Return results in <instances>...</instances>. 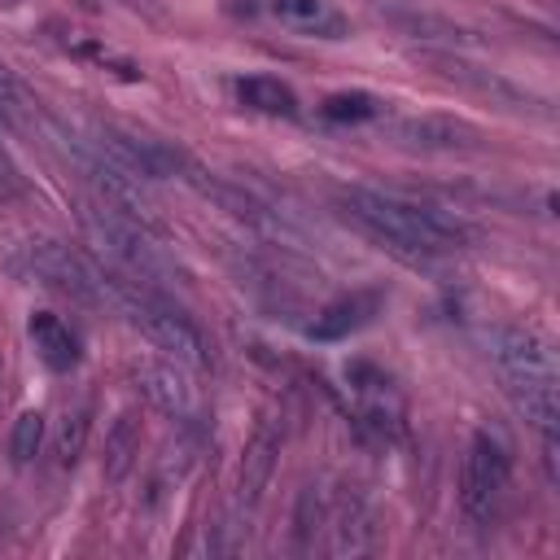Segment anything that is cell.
Wrapping results in <instances>:
<instances>
[{
    "instance_id": "obj_1",
    "label": "cell",
    "mask_w": 560,
    "mask_h": 560,
    "mask_svg": "<svg viewBox=\"0 0 560 560\" xmlns=\"http://www.w3.org/2000/svg\"><path fill=\"white\" fill-rule=\"evenodd\" d=\"M341 206L372 241H381L389 254H398L416 267L438 254H455L472 241V228L455 210H442L429 201H411V197H394V192L354 184L341 192Z\"/></svg>"
},
{
    "instance_id": "obj_2",
    "label": "cell",
    "mask_w": 560,
    "mask_h": 560,
    "mask_svg": "<svg viewBox=\"0 0 560 560\" xmlns=\"http://www.w3.org/2000/svg\"><path fill=\"white\" fill-rule=\"evenodd\" d=\"M490 359L499 372L503 394L512 398L516 416L542 433L547 451H556V429H560V363L547 337L521 324H503L490 337Z\"/></svg>"
},
{
    "instance_id": "obj_3",
    "label": "cell",
    "mask_w": 560,
    "mask_h": 560,
    "mask_svg": "<svg viewBox=\"0 0 560 560\" xmlns=\"http://www.w3.org/2000/svg\"><path fill=\"white\" fill-rule=\"evenodd\" d=\"M105 289H109V306L127 315L131 328H140L158 350H166L175 363L192 368V372H206L210 368V346L201 337V328L171 302L162 298V289L118 271V267H105Z\"/></svg>"
},
{
    "instance_id": "obj_4",
    "label": "cell",
    "mask_w": 560,
    "mask_h": 560,
    "mask_svg": "<svg viewBox=\"0 0 560 560\" xmlns=\"http://www.w3.org/2000/svg\"><path fill=\"white\" fill-rule=\"evenodd\" d=\"M79 223L92 236V245H101V254L118 271H127V276H136V280H144L153 289L184 280V267L153 236V228L140 223V219H131V214H122L118 206H109V201H83L79 206Z\"/></svg>"
},
{
    "instance_id": "obj_5",
    "label": "cell",
    "mask_w": 560,
    "mask_h": 560,
    "mask_svg": "<svg viewBox=\"0 0 560 560\" xmlns=\"http://www.w3.org/2000/svg\"><path fill=\"white\" fill-rule=\"evenodd\" d=\"M18 271L26 280H35L39 289L57 293V298H70L74 306H88V311H101L109 306V289H105V267L83 258L79 249L61 245V241H48V236H31L18 245Z\"/></svg>"
},
{
    "instance_id": "obj_6",
    "label": "cell",
    "mask_w": 560,
    "mask_h": 560,
    "mask_svg": "<svg viewBox=\"0 0 560 560\" xmlns=\"http://www.w3.org/2000/svg\"><path fill=\"white\" fill-rule=\"evenodd\" d=\"M508 477H512V459H508V446L481 429L472 433L468 451H464V464H459V508L468 516V525H490L499 503H503V490H508Z\"/></svg>"
},
{
    "instance_id": "obj_7",
    "label": "cell",
    "mask_w": 560,
    "mask_h": 560,
    "mask_svg": "<svg viewBox=\"0 0 560 560\" xmlns=\"http://www.w3.org/2000/svg\"><path fill=\"white\" fill-rule=\"evenodd\" d=\"M131 381L144 394L149 407H158L162 416H171L179 429H201L206 424V402L201 389L175 368V359H136L131 363Z\"/></svg>"
},
{
    "instance_id": "obj_8",
    "label": "cell",
    "mask_w": 560,
    "mask_h": 560,
    "mask_svg": "<svg viewBox=\"0 0 560 560\" xmlns=\"http://www.w3.org/2000/svg\"><path fill=\"white\" fill-rule=\"evenodd\" d=\"M96 149H105L127 175H136L144 184L149 179H171L184 166V149L179 144H166L158 136L127 131V127H96Z\"/></svg>"
},
{
    "instance_id": "obj_9",
    "label": "cell",
    "mask_w": 560,
    "mask_h": 560,
    "mask_svg": "<svg viewBox=\"0 0 560 560\" xmlns=\"http://www.w3.org/2000/svg\"><path fill=\"white\" fill-rule=\"evenodd\" d=\"M179 179H184L188 188H197L206 201H214L219 210H228L232 219L249 223L254 232H262V236H284V219H280V214H276L267 201H258V197H254V192H245L241 184H232V179H223V175H214V171L197 166L188 153H184Z\"/></svg>"
},
{
    "instance_id": "obj_10",
    "label": "cell",
    "mask_w": 560,
    "mask_h": 560,
    "mask_svg": "<svg viewBox=\"0 0 560 560\" xmlns=\"http://www.w3.org/2000/svg\"><path fill=\"white\" fill-rule=\"evenodd\" d=\"M280 446H284V429L276 420H258L245 442L241 472H236V512H245L262 499V490L271 486V472L280 464Z\"/></svg>"
},
{
    "instance_id": "obj_11",
    "label": "cell",
    "mask_w": 560,
    "mask_h": 560,
    "mask_svg": "<svg viewBox=\"0 0 560 560\" xmlns=\"http://www.w3.org/2000/svg\"><path fill=\"white\" fill-rule=\"evenodd\" d=\"M394 140L407 149H433V153H455V149H477L481 131L468 127L464 118H446V114H416V118H398Z\"/></svg>"
},
{
    "instance_id": "obj_12",
    "label": "cell",
    "mask_w": 560,
    "mask_h": 560,
    "mask_svg": "<svg viewBox=\"0 0 560 560\" xmlns=\"http://www.w3.org/2000/svg\"><path fill=\"white\" fill-rule=\"evenodd\" d=\"M381 311V293H346L337 302H328L315 319H311V337L315 341H346L350 332H359L363 324H372V315Z\"/></svg>"
},
{
    "instance_id": "obj_13",
    "label": "cell",
    "mask_w": 560,
    "mask_h": 560,
    "mask_svg": "<svg viewBox=\"0 0 560 560\" xmlns=\"http://www.w3.org/2000/svg\"><path fill=\"white\" fill-rule=\"evenodd\" d=\"M26 332H31L35 354L44 359V368H52V372H70V368L79 363V337H74V328H70L61 315H52V311H35L31 324H26Z\"/></svg>"
},
{
    "instance_id": "obj_14",
    "label": "cell",
    "mask_w": 560,
    "mask_h": 560,
    "mask_svg": "<svg viewBox=\"0 0 560 560\" xmlns=\"http://www.w3.org/2000/svg\"><path fill=\"white\" fill-rule=\"evenodd\" d=\"M328 529H332V538H328L332 556H363V551H372V516H368V508L354 494H341V503L328 516Z\"/></svg>"
},
{
    "instance_id": "obj_15",
    "label": "cell",
    "mask_w": 560,
    "mask_h": 560,
    "mask_svg": "<svg viewBox=\"0 0 560 560\" xmlns=\"http://www.w3.org/2000/svg\"><path fill=\"white\" fill-rule=\"evenodd\" d=\"M140 459V411H118L114 424L105 429V459H101V472L105 481H122Z\"/></svg>"
},
{
    "instance_id": "obj_16",
    "label": "cell",
    "mask_w": 560,
    "mask_h": 560,
    "mask_svg": "<svg viewBox=\"0 0 560 560\" xmlns=\"http://www.w3.org/2000/svg\"><path fill=\"white\" fill-rule=\"evenodd\" d=\"M385 18H389L402 35H411V39H429V44H442V48L472 44V31L451 26L446 18H433V13H416V9H385Z\"/></svg>"
},
{
    "instance_id": "obj_17",
    "label": "cell",
    "mask_w": 560,
    "mask_h": 560,
    "mask_svg": "<svg viewBox=\"0 0 560 560\" xmlns=\"http://www.w3.org/2000/svg\"><path fill=\"white\" fill-rule=\"evenodd\" d=\"M236 96L249 105V109H258V114H293L298 109V96H293V88L289 83H280V79H271V74H249V79H241L236 83Z\"/></svg>"
},
{
    "instance_id": "obj_18",
    "label": "cell",
    "mask_w": 560,
    "mask_h": 560,
    "mask_svg": "<svg viewBox=\"0 0 560 560\" xmlns=\"http://www.w3.org/2000/svg\"><path fill=\"white\" fill-rule=\"evenodd\" d=\"M276 18L293 31H315V35H337L341 18L328 9V0H271Z\"/></svg>"
},
{
    "instance_id": "obj_19",
    "label": "cell",
    "mask_w": 560,
    "mask_h": 560,
    "mask_svg": "<svg viewBox=\"0 0 560 560\" xmlns=\"http://www.w3.org/2000/svg\"><path fill=\"white\" fill-rule=\"evenodd\" d=\"M381 114V101L368 92H337L324 101V118L328 122H368Z\"/></svg>"
},
{
    "instance_id": "obj_20",
    "label": "cell",
    "mask_w": 560,
    "mask_h": 560,
    "mask_svg": "<svg viewBox=\"0 0 560 560\" xmlns=\"http://www.w3.org/2000/svg\"><path fill=\"white\" fill-rule=\"evenodd\" d=\"M39 442H44V416L39 411H22L13 420V433H9V455L13 464H31L39 455Z\"/></svg>"
},
{
    "instance_id": "obj_21",
    "label": "cell",
    "mask_w": 560,
    "mask_h": 560,
    "mask_svg": "<svg viewBox=\"0 0 560 560\" xmlns=\"http://www.w3.org/2000/svg\"><path fill=\"white\" fill-rule=\"evenodd\" d=\"M83 442H88V411L74 407V411H66L61 424H57V464H61V468L79 464Z\"/></svg>"
},
{
    "instance_id": "obj_22",
    "label": "cell",
    "mask_w": 560,
    "mask_h": 560,
    "mask_svg": "<svg viewBox=\"0 0 560 560\" xmlns=\"http://www.w3.org/2000/svg\"><path fill=\"white\" fill-rule=\"evenodd\" d=\"M293 525H298V551H311V534H315V525H324V499L315 494V486L302 490Z\"/></svg>"
},
{
    "instance_id": "obj_23",
    "label": "cell",
    "mask_w": 560,
    "mask_h": 560,
    "mask_svg": "<svg viewBox=\"0 0 560 560\" xmlns=\"http://www.w3.org/2000/svg\"><path fill=\"white\" fill-rule=\"evenodd\" d=\"M18 109H22V88H18L13 70L0 61V114L13 122V118H18Z\"/></svg>"
},
{
    "instance_id": "obj_24",
    "label": "cell",
    "mask_w": 560,
    "mask_h": 560,
    "mask_svg": "<svg viewBox=\"0 0 560 560\" xmlns=\"http://www.w3.org/2000/svg\"><path fill=\"white\" fill-rule=\"evenodd\" d=\"M122 9H136V13H153V4L149 0H118Z\"/></svg>"
},
{
    "instance_id": "obj_25",
    "label": "cell",
    "mask_w": 560,
    "mask_h": 560,
    "mask_svg": "<svg viewBox=\"0 0 560 560\" xmlns=\"http://www.w3.org/2000/svg\"><path fill=\"white\" fill-rule=\"evenodd\" d=\"M0 4H9V9H13V4H18V0H0Z\"/></svg>"
}]
</instances>
